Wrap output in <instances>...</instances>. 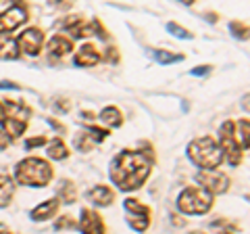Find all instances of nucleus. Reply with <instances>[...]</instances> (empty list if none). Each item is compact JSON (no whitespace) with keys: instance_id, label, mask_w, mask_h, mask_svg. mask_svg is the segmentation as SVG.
Wrapping results in <instances>:
<instances>
[{"instance_id":"obj_33","label":"nucleus","mask_w":250,"mask_h":234,"mask_svg":"<svg viewBox=\"0 0 250 234\" xmlns=\"http://www.w3.org/2000/svg\"><path fill=\"white\" fill-rule=\"evenodd\" d=\"M54 109H57L59 113H67L69 111V100H65V98L54 100Z\"/></svg>"},{"instance_id":"obj_12","label":"nucleus","mask_w":250,"mask_h":234,"mask_svg":"<svg viewBox=\"0 0 250 234\" xmlns=\"http://www.w3.org/2000/svg\"><path fill=\"white\" fill-rule=\"evenodd\" d=\"M100 59H103L100 50H98L94 44L85 42V44L80 46V50L75 52L73 65H77V67H94V65H98V63H100Z\"/></svg>"},{"instance_id":"obj_32","label":"nucleus","mask_w":250,"mask_h":234,"mask_svg":"<svg viewBox=\"0 0 250 234\" xmlns=\"http://www.w3.org/2000/svg\"><path fill=\"white\" fill-rule=\"evenodd\" d=\"M13 142V138L6 134L4 130H0V151H4V149H9V144Z\"/></svg>"},{"instance_id":"obj_1","label":"nucleus","mask_w":250,"mask_h":234,"mask_svg":"<svg viewBox=\"0 0 250 234\" xmlns=\"http://www.w3.org/2000/svg\"><path fill=\"white\" fill-rule=\"evenodd\" d=\"M150 161H148L142 153L138 151H121L111 161L108 167V178L115 184L117 190L123 192H134L142 188L144 182L150 176Z\"/></svg>"},{"instance_id":"obj_3","label":"nucleus","mask_w":250,"mask_h":234,"mask_svg":"<svg viewBox=\"0 0 250 234\" xmlns=\"http://www.w3.org/2000/svg\"><path fill=\"white\" fill-rule=\"evenodd\" d=\"M188 159H190L198 169H217L223 163V151L219 142L210 136L196 138L188 144Z\"/></svg>"},{"instance_id":"obj_34","label":"nucleus","mask_w":250,"mask_h":234,"mask_svg":"<svg viewBox=\"0 0 250 234\" xmlns=\"http://www.w3.org/2000/svg\"><path fill=\"white\" fill-rule=\"evenodd\" d=\"M0 88H2V90H6V88H15V90H17L19 86L13 84V82H0Z\"/></svg>"},{"instance_id":"obj_37","label":"nucleus","mask_w":250,"mask_h":234,"mask_svg":"<svg viewBox=\"0 0 250 234\" xmlns=\"http://www.w3.org/2000/svg\"><path fill=\"white\" fill-rule=\"evenodd\" d=\"M62 2H65V0H48L50 6H59V4H62Z\"/></svg>"},{"instance_id":"obj_15","label":"nucleus","mask_w":250,"mask_h":234,"mask_svg":"<svg viewBox=\"0 0 250 234\" xmlns=\"http://www.w3.org/2000/svg\"><path fill=\"white\" fill-rule=\"evenodd\" d=\"M71 50H73V42L69 40L67 36L57 34V36H52V38H50V42H48V54H50V59H52V61L67 57V54L71 52Z\"/></svg>"},{"instance_id":"obj_4","label":"nucleus","mask_w":250,"mask_h":234,"mask_svg":"<svg viewBox=\"0 0 250 234\" xmlns=\"http://www.w3.org/2000/svg\"><path fill=\"white\" fill-rule=\"evenodd\" d=\"M213 207V194L200 186H188L179 192L177 209L186 215H205Z\"/></svg>"},{"instance_id":"obj_10","label":"nucleus","mask_w":250,"mask_h":234,"mask_svg":"<svg viewBox=\"0 0 250 234\" xmlns=\"http://www.w3.org/2000/svg\"><path fill=\"white\" fill-rule=\"evenodd\" d=\"M17 46L23 54H27V57H38L44 48V32L38 27H27L25 32L19 34Z\"/></svg>"},{"instance_id":"obj_40","label":"nucleus","mask_w":250,"mask_h":234,"mask_svg":"<svg viewBox=\"0 0 250 234\" xmlns=\"http://www.w3.org/2000/svg\"><path fill=\"white\" fill-rule=\"evenodd\" d=\"M0 228H2V224H0Z\"/></svg>"},{"instance_id":"obj_23","label":"nucleus","mask_w":250,"mask_h":234,"mask_svg":"<svg viewBox=\"0 0 250 234\" xmlns=\"http://www.w3.org/2000/svg\"><path fill=\"white\" fill-rule=\"evenodd\" d=\"M167 32L171 34V36H175V38H179V40H192V32H188L186 27H182L179 23H173V21H169L167 23Z\"/></svg>"},{"instance_id":"obj_14","label":"nucleus","mask_w":250,"mask_h":234,"mask_svg":"<svg viewBox=\"0 0 250 234\" xmlns=\"http://www.w3.org/2000/svg\"><path fill=\"white\" fill-rule=\"evenodd\" d=\"M85 199L96 207H108V205H113V201H115V190L108 188L104 184H100V186H94L92 190L85 192Z\"/></svg>"},{"instance_id":"obj_24","label":"nucleus","mask_w":250,"mask_h":234,"mask_svg":"<svg viewBox=\"0 0 250 234\" xmlns=\"http://www.w3.org/2000/svg\"><path fill=\"white\" fill-rule=\"evenodd\" d=\"M229 32L236 40H248V25L246 23H240V21H231L229 23Z\"/></svg>"},{"instance_id":"obj_35","label":"nucleus","mask_w":250,"mask_h":234,"mask_svg":"<svg viewBox=\"0 0 250 234\" xmlns=\"http://www.w3.org/2000/svg\"><path fill=\"white\" fill-rule=\"evenodd\" d=\"M48 123L52 128H57V130H61V132H65V126H62V123H59V121H54V119H48Z\"/></svg>"},{"instance_id":"obj_27","label":"nucleus","mask_w":250,"mask_h":234,"mask_svg":"<svg viewBox=\"0 0 250 234\" xmlns=\"http://www.w3.org/2000/svg\"><path fill=\"white\" fill-rule=\"evenodd\" d=\"M75 146H77V149H80L82 153H88V151H92L94 140L88 136V132H82V134L75 138Z\"/></svg>"},{"instance_id":"obj_25","label":"nucleus","mask_w":250,"mask_h":234,"mask_svg":"<svg viewBox=\"0 0 250 234\" xmlns=\"http://www.w3.org/2000/svg\"><path fill=\"white\" fill-rule=\"evenodd\" d=\"M54 228H57L59 232L61 230H73V228H77V222H75V217L73 215H62V217H59L57 222H54Z\"/></svg>"},{"instance_id":"obj_39","label":"nucleus","mask_w":250,"mask_h":234,"mask_svg":"<svg viewBox=\"0 0 250 234\" xmlns=\"http://www.w3.org/2000/svg\"><path fill=\"white\" fill-rule=\"evenodd\" d=\"M179 2H182V4H186V6H190V4H194V2H196V0H179Z\"/></svg>"},{"instance_id":"obj_7","label":"nucleus","mask_w":250,"mask_h":234,"mask_svg":"<svg viewBox=\"0 0 250 234\" xmlns=\"http://www.w3.org/2000/svg\"><path fill=\"white\" fill-rule=\"evenodd\" d=\"M123 211H125V220H127L129 228L136 232H144L150 226V207L144 205L142 201H138L134 197L123 201Z\"/></svg>"},{"instance_id":"obj_31","label":"nucleus","mask_w":250,"mask_h":234,"mask_svg":"<svg viewBox=\"0 0 250 234\" xmlns=\"http://www.w3.org/2000/svg\"><path fill=\"white\" fill-rule=\"evenodd\" d=\"M210 73V65H200V67H194L192 71H190V75H194V77H207Z\"/></svg>"},{"instance_id":"obj_13","label":"nucleus","mask_w":250,"mask_h":234,"mask_svg":"<svg viewBox=\"0 0 250 234\" xmlns=\"http://www.w3.org/2000/svg\"><path fill=\"white\" fill-rule=\"evenodd\" d=\"M59 207H61V201L59 199H48V201H44L38 207L31 209L29 217L34 222H48V220H52V217L59 213Z\"/></svg>"},{"instance_id":"obj_36","label":"nucleus","mask_w":250,"mask_h":234,"mask_svg":"<svg viewBox=\"0 0 250 234\" xmlns=\"http://www.w3.org/2000/svg\"><path fill=\"white\" fill-rule=\"evenodd\" d=\"M82 117H83V119H92L94 121V117H96V115L90 113V111H82Z\"/></svg>"},{"instance_id":"obj_9","label":"nucleus","mask_w":250,"mask_h":234,"mask_svg":"<svg viewBox=\"0 0 250 234\" xmlns=\"http://www.w3.org/2000/svg\"><path fill=\"white\" fill-rule=\"evenodd\" d=\"M196 182L200 188H205L210 194H223L229 190V178L219 174L217 169H200L196 174Z\"/></svg>"},{"instance_id":"obj_20","label":"nucleus","mask_w":250,"mask_h":234,"mask_svg":"<svg viewBox=\"0 0 250 234\" xmlns=\"http://www.w3.org/2000/svg\"><path fill=\"white\" fill-rule=\"evenodd\" d=\"M152 59L156 61L159 65H173V63H179V61H184V54H175V52H169V50H152Z\"/></svg>"},{"instance_id":"obj_2","label":"nucleus","mask_w":250,"mask_h":234,"mask_svg":"<svg viewBox=\"0 0 250 234\" xmlns=\"http://www.w3.org/2000/svg\"><path fill=\"white\" fill-rule=\"evenodd\" d=\"M52 176H54L52 165L40 157H27L19 161L17 167H15V182H19L23 186H31V188L48 186Z\"/></svg>"},{"instance_id":"obj_18","label":"nucleus","mask_w":250,"mask_h":234,"mask_svg":"<svg viewBox=\"0 0 250 234\" xmlns=\"http://www.w3.org/2000/svg\"><path fill=\"white\" fill-rule=\"evenodd\" d=\"M46 146H48V149H46V155L54 161H65L69 157V149L61 138H52L50 142H46Z\"/></svg>"},{"instance_id":"obj_26","label":"nucleus","mask_w":250,"mask_h":234,"mask_svg":"<svg viewBox=\"0 0 250 234\" xmlns=\"http://www.w3.org/2000/svg\"><path fill=\"white\" fill-rule=\"evenodd\" d=\"M85 132H88V136L94 140V144L103 142L106 136H111V132H108V130H104V128H94V126H88V128H85Z\"/></svg>"},{"instance_id":"obj_38","label":"nucleus","mask_w":250,"mask_h":234,"mask_svg":"<svg viewBox=\"0 0 250 234\" xmlns=\"http://www.w3.org/2000/svg\"><path fill=\"white\" fill-rule=\"evenodd\" d=\"M2 121H4V105L0 103V123H2Z\"/></svg>"},{"instance_id":"obj_5","label":"nucleus","mask_w":250,"mask_h":234,"mask_svg":"<svg viewBox=\"0 0 250 234\" xmlns=\"http://www.w3.org/2000/svg\"><path fill=\"white\" fill-rule=\"evenodd\" d=\"M29 115H31V109L27 105L19 103V100H6L4 103V121H2L4 132L11 138H19L27 128Z\"/></svg>"},{"instance_id":"obj_29","label":"nucleus","mask_w":250,"mask_h":234,"mask_svg":"<svg viewBox=\"0 0 250 234\" xmlns=\"http://www.w3.org/2000/svg\"><path fill=\"white\" fill-rule=\"evenodd\" d=\"M104 59H106L111 65H117V63H119V52H117L115 46H108L106 52H104Z\"/></svg>"},{"instance_id":"obj_21","label":"nucleus","mask_w":250,"mask_h":234,"mask_svg":"<svg viewBox=\"0 0 250 234\" xmlns=\"http://www.w3.org/2000/svg\"><path fill=\"white\" fill-rule=\"evenodd\" d=\"M59 199H62V203H67V205H71V203L77 201V188L73 182L69 180H62L61 186H59Z\"/></svg>"},{"instance_id":"obj_16","label":"nucleus","mask_w":250,"mask_h":234,"mask_svg":"<svg viewBox=\"0 0 250 234\" xmlns=\"http://www.w3.org/2000/svg\"><path fill=\"white\" fill-rule=\"evenodd\" d=\"M15 194V180L9 174L0 171V207H9Z\"/></svg>"},{"instance_id":"obj_11","label":"nucleus","mask_w":250,"mask_h":234,"mask_svg":"<svg viewBox=\"0 0 250 234\" xmlns=\"http://www.w3.org/2000/svg\"><path fill=\"white\" fill-rule=\"evenodd\" d=\"M77 228L85 234H104L106 232V226L103 222V217L98 215V211L94 209H82L80 213V222H77Z\"/></svg>"},{"instance_id":"obj_30","label":"nucleus","mask_w":250,"mask_h":234,"mask_svg":"<svg viewBox=\"0 0 250 234\" xmlns=\"http://www.w3.org/2000/svg\"><path fill=\"white\" fill-rule=\"evenodd\" d=\"M92 29H94V34H96L98 38H103V40H106V38H108V34L104 32V27H103V23H100L98 19L92 21Z\"/></svg>"},{"instance_id":"obj_6","label":"nucleus","mask_w":250,"mask_h":234,"mask_svg":"<svg viewBox=\"0 0 250 234\" xmlns=\"http://www.w3.org/2000/svg\"><path fill=\"white\" fill-rule=\"evenodd\" d=\"M219 146H221L223 151V159L229 161V165H240L242 161V146L236 138V123L231 119H228L225 123H221V128H219Z\"/></svg>"},{"instance_id":"obj_22","label":"nucleus","mask_w":250,"mask_h":234,"mask_svg":"<svg viewBox=\"0 0 250 234\" xmlns=\"http://www.w3.org/2000/svg\"><path fill=\"white\" fill-rule=\"evenodd\" d=\"M248 132H250V121L248 117H244V119H240L236 123V138L242 146V151H248Z\"/></svg>"},{"instance_id":"obj_8","label":"nucleus","mask_w":250,"mask_h":234,"mask_svg":"<svg viewBox=\"0 0 250 234\" xmlns=\"http://www.w3.org/2000/svg\"><path fill=\"white\" fill-rule=\"evenodd\" d=\"M27 19H29L27 6L21 4V2H13L9 9L0 13V36L11 34V32H15V29H19L23 23H27Z\"/></svg>"},{"instance_id":"obj_17","label":"nucleus","mask_w":250,"mask_h":234,"mask_svg":"<svg viewBox=\"0 0 250 234\" xmlns=\"http://www.w3.org/2000/svg\"><path fill=\"white\" fill-rule=\"evenodd\" d=\"M19 57H21V50L17 46V40H13V38H0V59L15 61Z\"/></svg>"},{"instance_id":"obj_28","label":"nucleus","mask_w":250,"mask_h":234,"mask_svg":"<svg viewBox=\"0 0 250 234\" xmlns=\"http://www.w3.org/2000/svg\"><path fill=\"white\" fill-rule=\"evenodd\" d=\"M48 140L46 136H31V138H25V149L31 151V149H38V146H44Z\"/></svg>"},{"instance_id":"obj_19","label":"nucleus","mask_w":250,"mask_h":234,"mask_svg":"<svg viewBox=\"0 0 250 234\" xmlns=\"http://www.w3.org/2000/svg\"><path fill=\"white\" fill-rule=\"evenodd\" d=\"M98 117H100V121L108 128H121L123 126V115L117 107H104Z\"/></svg>"}]
</instances>
